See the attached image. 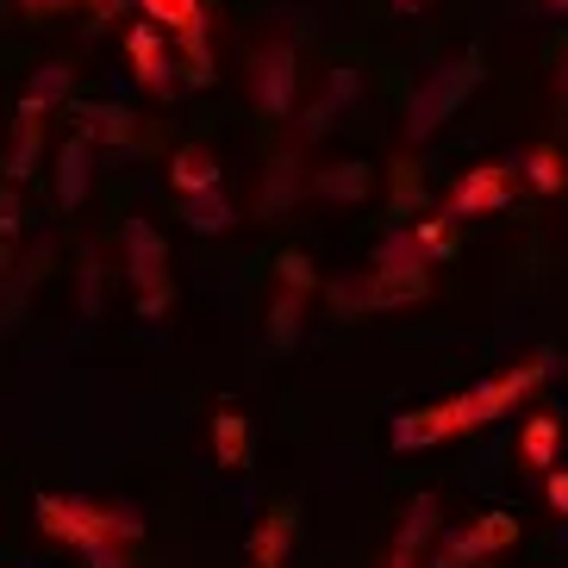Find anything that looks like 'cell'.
I'll return each mask as SVG.
<instances>
[{
    "label": "cell",
    "mask_w": 568,
    "mask_h": 568,
    "mask_svg": "<svg viewBox=\"0 0 568 568\" xmlns=\"http://www.w3.org/2000/svg\"><path fill=\"white\" fill-rule=\"evenodd\" d=\"M406 213H413V169H394V219H406Z\"/></svg>",
    "instance_id": "83f0119b"
},
{
    "label": "cell",
    "mask_w": 568,
    "mask_h": 568,
    "mask_svg": "<svg viewBox=\"0 0 568 568\" xmlns=\"http://www.w3.org/2000/svg\"><path fill=\"white\" fill-rule=\"evenodd\" d=\"M94 287H101V275H94V256H88V275H82V306L94 313Z\"/></svg>",
    "instance_id": "d6a6232c"
},
{
    "label": "cell",
    "mask_w": 568,
    "mask_h": 568,
    "mask_svg": "<svg viewBox=\"0 0 568 568\" xmlns=\"http://www.w3.org/2000/svg\"><path fill=\"white\" fill-rule=\"evenodd\" d=\"M544 494H550L556 513H568V468H550V487H544Z\"/></svg>",
    "instance_id": "f546056e"
},
{
    "label": "cell",
    "mask_w": 568,
    "mask_h": 568,
    "mask_svg": "<svg viewBox=\"0 0 568 568\" xmlns=\"http://www.w3.org/2000/svg\"><path fill=\"white\" fill-rule=\"evenodd\" d=\"M38 525L44 537L69 544V550H101V544H132L144 525L132 513H119V506H94L82 494H38Z\"/></svg>",
    "instance_id": "6da1fadb"
},
{
    "label": "cell",
    "mask_w": 568,
    "mask_h": 568,
    "mask_svg": "<svg viewBox=\"0 0 568 568\" xmlns=\"http://www.w3.org/2000/svg\"><path fill=\"white\" fill-rule=\"evenodd\" d=\"M88 156H94L88 138H69L63 151H57V201H63V206H82L88 201Z\"/></svg>",
    "instance_id": "ac0fdd59"
},
{
    "label": "cell",
    "mask_w": 568,
    "mask_h": 568,
    "mask_svg": "<svg viewBox=\"0 0 568 568\" xmlns=\"http://www.w3.org/2000/svg\"><path fill=\"white\" fill-rule=\"evenodd\" d=\"M275 268H282V287H287V294H306V287H313V263H306L301 251H287Z\"/></svg>",
    "instance_id": "4316f807"
},
{
    "label": "cell",
    "mask_w": 568,
    "mask_h": 568,
    "mask_svg": "<svg viewBox=\"0 0 568 568\" xmlns=\"http://www.w3.org/2000/svg\"><path fill=\"white\" fill-rule=\"evenodd\" d=\"M69 88H75V69H69V63H44L32 75V88H26V101H19V119H44L51 106L69 101Z\"/></svg>",
    "instance_id": "5bb4252c"
},
{
    "label": "cell",
    "mask_w": 568,
    "mask_h": 568,
    "mask_svg": "<svg viewBox=\"0 0 568 568\" xmlns=\"http://www.w3.org/2000/svg\"><path fill=\"white\" fill-rule=\"evenodd\" d=\"M125 7H132V0H88V13H94V19H119Z\"/></svg>",
    "instance_id": "1f68e13d"
},
{
    "label": "cell",
    "mask_w": 568,
    "mask_h": 568,
    "mask_svg": "<svg viewBox=\"0 0 568 568\" xmlns=\"http://www.w3.org/2000/svg\"><path fill=\"white\" fill-rule=\"evenodd\" d=\"M437 525V494H418L413 506H406L400 531H394V550H387V568H418V550H425V537H432Z\"/></svg>",
    "instance_id": "7c38bea8"
},
{
    "label": "cell",
    "mask_w": 568,
    "mask_h": 568,
    "mask_svg": "<svg viewBox=\"0 0 568 568\" xmlns=\"http://www.w3.org/2000/svg\"><path fill=\"white\" fill-rule=\"evenodd\" d=\"M63 119H75V138H88V144H94V138H106V144H132V138H138L132 113L113 106V101H75V94H69Z\"/></svg>",
    "instance_id": "30bf717a"
},
{
    "label": "cell",
    "mask_w": 568,
    "mask_h": 568,
    "mask_svg": "<svg viewBox=\"0 0 568 568\" xmlns=\"http://www.w3.org/2000/svg\"><path fill=\"white\" fill-rule=\"evenodd\" d=\"M556 444H562V425H556L550 413L525 418V437H518V450H525V463H531V468H556Z\"/></svg>",
    "instance_id": "44dd1931"
},
{
    "label": "cell",
    "mask_w": 568,
    "mask_h": 568,
    "mask_svg": "<svg viewBox=\"0 0 568 568\" xmlns=\"http://www.w3.org/2000/svg\"><path fill=\"white\" fill-rule=\"evenodd\" d=\"M88 562L94 568H125V556H119V544H101V550H88Z\"/></svg>",
    "instance_id": "4dcf8cb0"
},
{
    "label": "cell",
    "mask_w": 568,
    "mask_h": 568,
    "mask_svg": "<svg viewBox=\"0 0 568 568\" xmlns=\"http://www.w3.org/2000/svg\"><path fill=\"white\" fill-rule=\"evenodd\" d=\"M506 194H513V169H506V163H481V169H468L463 182L450 187L444 219H481V213H494V206H506Z\"/></svg>",
    "instance_id": "ba28073f"
},
{
    "label": "cell",
    "mask_w": 568,
    "mask_h": 568,
    "mask_svg": "<svg viewBox=\"0 0 568 568\" xmlns=\"http://www.w3.org/2000/svg\"><path fill=\"white\" fill-rule=\"evenodd\" d=\"M119 251H125V282L138 287V313L144 318H156L169 306V244H163V232H156L151 219H125L119 225Z\"/></svg>",
    "instance_id": "7a4b0ae2"
},
{
    "label": "cell",
    "mask_w": 568,
    "mask_h": 568,
    "mask_svg": "<svg viewBox=\"0 0 568 568\" xmlns=\"http://www.w3.org/2000/svg\"><path fill=\"white\" fill-rule=\"evenodd\" d=\"M351 101H356V75L351 69H332L325 94H318V101L306 106V119H301V138H325L337 125V106H351Z\"/></svg>",
    "instance_id": "9a60e30c"
},
{
    "label": "cell",
    "mask_w": 568,
    "mask_h": 568,
    "mask_svg": "<svg viewBox=\"0 0 568 568\" xmlns=\"http://www.w3.org/2000/svg\"><path fill=\"white\" fill-rule=\"evenodd\" d=\"M481 75H487L481 57H456V63H444L437 75H425L418 94H413V113H406V138H432L437 125L481 88Z\"/></svg>",
    "instance_id": "3957f363"
},
{
    "label": "cell",
    "mask_w": 568,
    "mask_h": 568,
    "mask_svg": "<svg viewBox=\"0 0 568 568\" xmlns=\"http://www.w3.org/2000/svg\"><path fill=\"white\" fill-rule=\"evenodd\" d=\"M418 237V256L432 263V256H450L456 251V219H425V225H413Z\"/></svg>",
    "instance_id": "484cf974"
},
{
    "label": "cell",
    "mask_w": 568,
    "mask_h": 568,
    "mask_svg": "<svg viewBox=\"0 0 568 568\" xmlns=\"http://www.w3.org/2000/svg\"><path fill=\"white\" fill-rule=\"evenodd\" d=\"M169 182H175V194H213L219 187V156L213 151H201V144H182L175 151V163H169Z\"/></svg>",
    "instance_id": "2e32d148"
},
{
    "label": "cell",
    "mask_w": 568,
    "mask_h": 568,
    "mask_svg": "<svg viewBox=\"0 0 568 568\" xmlns=\"http://www.w3.org/2000/svg\"><path fill=\"white\" fill-rule=\"evenodd\" d=\"M213 456H219V468L251 463V418L237 413V406H219L213 413Z\"/></svg>",
    "instance_id": "e0dca14e"
},
{
    "label": "cell",
    "mask_w": 568,
    "mask_h": 568,
    "mask_svg": "<svg viewBox=\"0 0 568 568\" xmlns=\"http://www.w3.org/2000/svg\"><path fill=\"white\" fill-rule=\"evenodd\" d=\"M287 544H294V506H268V518L251 531V568H282Z\"/></svg>",
    "instance_id": "4fadbf2b"
},
{
    "label": "cell",
    "mask_w": 568,
    "mask_h": 568,
    "mask_svg": "<svg viewBox=\"0 0 568 568\" xmlns=\"http://www.w3.org/2000/svg\"><path fill=\"white\" fill-rule=\"evenodd\" d=\"M26 13H51V7H75V0H19Z\"/></svg>",
    "instance_id": "836d02e7"
},
{
    "label": "cell",
    "mask_w": 568,
    "mask_h": 568,
    "mask_svg": "<svg viewBox=\"0 0 568 568\" xmlns=\"http://www.w3.org/2000/svg\"><path fill=\"white\" fill-rule=\"evenodd\" d=\"M256 101H263L268 119H282L294 106V51L287 44H268L263 63H256Z\"/></svg>",
    "instance_id": "8fae6325"
},
{
    "label": "cell",
    "mask_w": 568,
    "mask_h": 568,
    "mask_svg": "<svg viewBox=\"0 0 568 568\" xmlns=\"http://www.w3.org/2000/svg\"><path fill=\"white\" fill-rule=\"evenodd\" d=\"M125 51H132L138 82L151 88V94H175V63H169V44H163V32H156L151 19L125 32Z\"/></svg>",
    "instance_id": "9c48e42d"
},
{
    "label": "cell",
    "mask_w": 568,
    "mask_h": 568,
    "mask_svg": "<svg viewBox=\"0 0 568 568\" xmlns=\"http://www.w3.org/2000/svg\"><path fill=\"white\" fill-rule=\"evenodd\" d=\"M294 194H301V169L287 163V156H275V175L263 182V213H282Z\"/></svg>",
    "instance_id": "d4e9b609"
},
{
    "label": "cell",
    "mask_w": 568,
    "mask_h": 568,
    "mask_svg": "<svg viewBox=\"0 0 568 568\" xmlns=\"http://www.w3.org/2000/svg\"><path fill=\"white\" fill-rule=\"evenodd\" d=\"M506 544H518V518L513 513H481L475 525L444 537L437 568H475V562H487V556H500Z\"/></svg>",
    "instance_id": "52a82bcc"
},
{
    "label": "cell",
    "mask_w": 568,
    "mask_h": 568,
    "mask_svg": "<svg viewBox=\"0 0 568 568\" xmlns=\"http://www.w3.org/2000/svg\"><path fill=\"white\" fill-rule=\"evenodd\" d=\"M394 7H418V0H394Z\"/></svg>",
    "instance_id": "e575fe53"
},
{
    "label": "cell",
    "mask_w": 568,
    "mask_h": 568,
    "mask_svg": "<svg viewBox=\"0 0 568 568\" xmlns=\"http://www.w3.org/2000/svg\"><path fill=\"white\" fill-rule=\"evenodd\" d=\"M182 219L194 225V232H232V225H237L232 201H225L219 187H213V194H187V201H182Z\"/></svg>",
    "instance_id": "7402d4cb"
},
{
    "label": "cell",
    "mask_w": 568,
    "mask_h": 568,
    "mask_svg": "<svg viewBox=\"0 0 568 568\" xmlns=\"http://www.w3.org/2000/svg\"><path fill=\"white\" fill-rule=\"evenodd\" d=\"M550 363L556 356L550 351H537L531 363H518V368H506V375H494V382H481V387H468L463 394V413H468V432H481V425H494V418H506L525 394H531L544 375H550Z\"/></svg>",
    "instance_id": "277c9868"
},
{
    "label": "cell",
    "mask_w": 568,
    "mask_h": 568,
    "mask_svg": "<svg viewBox=\"0 0 568 568\" xmlns=\"http://www.w3.org/2000/svg\"><path fill=\"white\" fill-rule=\"evenodd\" d=\"M313 194H318V201H363V194H368V163H332V169H318Z\"/></svg>",
    "instance_id": "d6986e66"
},
{
    "label": "cell",
    "mask_w": 568,
    "mask_h": 568,
    "mask_svg": "<svg viewBox=\"0 0 568 568\" xmlns=\"http://www.w3.org/2000/svg\"><path fill=\"white\" fill-rule=\"evenodd\" d=\"M19 232V201H13V187H0V244Z\"/></svg>",
    "instance_id": "f1b7e54d"
},
{
    "label": "cell",
    "mask_w": 568,
    "mask_h": 568,
    "mask_svg": "<svg viewBox=\"0 0 568 568\" xmlns=\"http://www.w3.org/2000/svg\"><path fill=\"white\" fill-rule=\"evenodd\" d=\"M425 294H432V275H425V268H368V275H356V282L332 287V301L344 306V313H356V306L382 313V306L425 301Z\"/></svg>",
    "instance_id": "5b68a950"
},
{
    "label": "cell",
    "mask_w": 568,
    "mask_h": 568,
    "mask_svg": "<svg viewBox=\"0 0 568 568\" xmlns=\"http://www.w3.org/2000/svg\"><path fill=\"white\" fill-rule=\"evenodd\" d=\"M38 151H44V119H19V138L7 151V187H19L38 169Z\"/></svg>",
    "instance_id": "ffe728a7"
},
{
    "label": "cell",
    "mask_w": 568,
    "mask_h": 568,
    "mask_svg": "<svg viewBox=\"0 0 568 568\" xmlns=\"http://www.w3.org/2000/svg\"><path fill=\"white\" fill-rule=\"evenodd\" d=\"M301 301L306 294H287L282 287V301L268 313V344H275V351H294V337H301Z\"/></svg>",
    "instance_id": "603a6c76"
},
{
    "label": "cell",
    "mask_w": 568,
    "mask_h": 568,
    "mask_svg": "<svg viewBox=\"0 0 568 568\" xmlns=\"http://www.w3.org/2000/svg\"><path fill=\"white\" fill-rule=\"evenodd\" d=\"M525 182H531L537 194H556V187L568 182V169H562V156H556L550 144H544V151H531V156H525Z\"/></svg>",
    "instance_id": "cb8c5ba5"
},
{
    "label": "cell",
    "mask_w": 568,
    "mask_h": 568,
    "mask_svg": "<svg viewBox=\"0 0 568 568\" xmlns=\"http://www.w3.org/2000/svg\"><path fill=\"white\" fill-rule=\"evenodd\" d=\"M138 7L151 13L156 32H169L187 51V82H213V69H206V13H201V0H138Z\"/></svg>",
    "instance_id": "8992f818"
}]
</instances>
